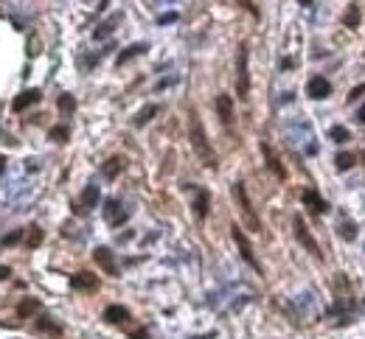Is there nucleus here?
Wrapping results in <instances>:
<instances>
[{"instance_id":"f257e3e1","label":"nucleus","mask_w":365,"mask_h":339,"mask_svg":"<svg viewBox=\"0 0 365 339\" xmlns=\"http://www.w3.org/2000/svg\"><path fill=\"white\" fill-rule=\"evenodd\" d=\"M191 146H194V152L200 154V160L205 162L208 168H216V154H214V148H211V143H208L205 129H202V120L197 118V115H191Z\"/></svg>"},{"instance_id":"f03ea898","label":"nucleus","mask_w":365,"mask_h":339,"mask_svg":"<svg viewBox=\"0 0 365 339\" xmlns=\"http://www.w3.org/2000/svg\"><path fill=\"white\" fill-rule=\"evenodd\" d=\"M233 196H236V202H239V210H242V216H244V224L258 233V230H261V222H258L256 210H253V205H250V196H247V191H244V182H233Z\"/></svg>"},{"instance_id":"7ed1b4c3","label":"nucleus","mask_w":365,"mask_h":339,"mask_svg":"<svg viewBox=\"0 0 365 339\" xmlns=\"http://www.w3.org/2000/svg\"><path fill=\"white\" fill-rule=\"evenodd\" d=\"M247 59H250V54H247V45H242L239 48V56H236V87H239V96L242 98H247L250 96V70H247Z\"/></svg>"},{"instance_id":"20e7f679","label":"nucleus","mask_w":365,"mask_h":339,"mask_svg":"<svg viewBox=\"0 0 365 339\" xmlns=\"http://www.w3.org/2000/svg\"><path fill=\"white\" fill-rule=\"evenodd\" d=\"M230 236H233V241H236V247H239V252H242L244 264H250V266L256 269V272H261V266H258V261H256V255H253L250 241H247V236L242 233V227L233 224V227H230Z\"/></svg>"},{"instance_id":"39448f33","label":"nucleus","mask_w":365,"mask_h":339,"mask_svg":"<svg viewBox=\"0 0 365 339\" xmlns=\"http://www.w3.org/2000/svg\"><path fill=\"white\" fill-rule=\"evenodd\" d=\"M292 227H295V238L301 241V247L306 250V252H312L315 258H320V255H323V252H320V247H317V241L312 238V233L306 230V224H303L301 216H295V219H292Z\"/></svg>"},{"instance_id":"423d86ee","label":"nucleus","mask_w":365,"mask_h":339,"mask_svg":"<svg viewBox=\"0 0 365 339\" xmlns=\"http://www.w3.org/2000/svg\"><path fill=\"white\" fill-rule=\"evenodd\" d=\"M331 92V82L326 76H312L306 82V96L309 98H315V101H323L326 96Z\"/></svg>"},{"instance_id":"0eeeda50","label":"nucleus","mask_w":365,"mask_h":339,"mask_svg":"<svg viewBox=\"0 0 365 339\" xmlns=\"http://www.w3.org/2000/svg\"><path fill=\"white\" fill-rule=\"evenodd\" d=\"M93 258H96V264H99L107 275H118V264H115V255L110 252L107 247H96L93 250Z\"/></svg>"},{"instance_id":"6e6552de","label":"nucleus","mask_w":365,"mask_h":339,"mask_svg":"<svg viewBox=\"0 0 365 339\" xmlns=\"http://www.w3.org/2000/svg\"><path fill=\"white\" fill-rule=\"evenodd\" d=\"M104 219H107L113 227H118V224H124V222H127V210L121 208V202L107 199V202H104Z\"/></svg>"},{"instance_id":"1a4fd4ad","label":"nucleus","mask_w":365,"mask_h":339,"mask_svg":"<svg viewBox=\"0 0 365 339\" xmlns=\"http://www.w3.org/2000/svg\"><path fill=\"white\" fill-rule=\"evenodd\" d=\"M216 112H219V120H222L225 126L233 124V98H230L228 92H219L216 96Z\"/></svg>"},{"instance_id":"9d476101","label":"nucleus","mask_w":365,"mask_h":339,"mask_svg":"<svg viewBox=\"0 0 365 339\" xmlns=\"http://www.w3.org/2000/svg\"><path fill=\"white\" fill-rule=\"evenodd\" d=\"M40 98H43V92L37 90V87H31V90H23L20 96L12 101V110H15V112H23V110H29L31 104H37Z\"/></svg>"},{"instance_id":"9b49d317","label":"nucleus","mask_w":365,"mask_h":339,"mask_svg":"<svg viewBox=\"0 0 365 339\" xmlns=\"http://www.w3.org/2000/svg\"><path fill=\"white\" fill-rule=\"evenodd\" d=\"M71 286L79 292H96L99 289V278L90 275V272H76V275L71 278Z\"/></svg>"},{"instance_id":"f8f14e48","label":"nucleus","mask_w":365,"mask_h":339,"mask_svg":"<svg viewBox=\"0 0 365 339\" xmlns=\"http://www.w3.org/2000/svg\"><path fill=\"white\" fill-rule=\"evenodd\" d=\"M301 199H303V205H306V208H312V213H326V210H329L326 199H323L320 194L315 191V188H306Z\"/></svg>"},{"instance_id":"ddd939ff","label":"nucleus","mask_w":365,"mask_h":339,"mask_svg":"<svg viewBox=\"0 0 365 339\" xmlns=\"http://www.w3.org/2000/svg\"><path fill=\"white\" fill-rule=\"evenodd\" d=\"M208 208H211V194H208L205 188H197V199H194V213H197V219H205Z\"/></svg>"},{"instance_id":"4468645a","label":"nucleus","mask_w":365,"mask_h":339,"mask_svg":"<svg viewBox=\"0 0 365 339\" xmlns=\"http://www.w3.org/2000/svg\"><path fill=\"white\" fill-rule=\"evenodd\" d=\"M104 320L113 322V325H121V322L129 320V311L124 308V306H107V308H104Z\"/></svg>"},{"instance_id":"2eb2a0df","label":"nucleus","mask_w":365,"mask_h":339,"mask_svg":"<svg viewBox=\"0 0 365 339\" xmlns=\"http://www.w3.org/2000/svg\"><path fill=\"white\" fill-rule=\"evenodd\" d=\"M96 202H99V185H87L85 191H82V208H79V213H87L90 208H96Z\"/></svg>"},{"instance_id":"dca6fc26","label":"nucleus","mask_w":365,"mask_h":339,"mask_svg":"<svg viewBox=\"0 0 365 339\" xmlns=\"http://www.w3.org/2000/svg\"><path fill=\"white\" fill-rule=\"evenodd\" d=\"M121 168H124V160H121V157H110V160L104 162V177L115 180L118 174H121Z\"/></svg>"},{"instance_id":"f3484780","label":"nucleus","mask_w":365,"mask_h":339,"mask_svg":"<svg viewBox=\"0 0 365 339\" xmlns=\"http://www.w3.org/2000/svg\"><path fill=\"white\" fill-rule=\"evenodd\" d=\"M155 115H158V104H146L141 112L135 115V120H132V124H135V126H143V124H149Z\"/></svg>"},{"instance_id":"a211bd4d","label":"nucleus","mask_w":365,"mask_h":339,"mask_svg":"<svg viewBox=\"0 0 365 339\" xmlns=\"http://www.w3.org/2000/svg\"><path fill=\"white\" fill-rule=\"evenodd\" d=\"M261 152H264V154H267V162H270V168L275 171L278 177H284V168H281L278 157H275V154H272V152H270V146H267V143H261Z\"/></svg>"},{"instance_id":"6ab92c4d","label":"nucleus","mask_w":365,"mask_h":339,"mask_svg":"<svg viewBox=\"0 0 365 339\" xmlns=\"http://www.w3.org/2000/svg\"><path fill=\"white\" fill-rule=\"evenodd\" d=\"M143 50H146V45H143V42H138V45H129V48L124 50L121 56H118V64L129 62V59H132V56H138V54H143Z\"/></svg>"},{"instance_id":"aec40b11","label":"nucleus","mask_w":365,"mask_h":339,"mask_svg":"<svg viewBox=\"0 0 365 339\" xmlns=\"http://www.w3.org/2000/svg\"><path fill=\"white\" fill-rule=\"evenodd\" d=\"M343 22H345V28H357V26H359V8H357V6H351L348 12H345Z\"/></svg>"},{"instance_id":"412c9836","label":"nucleus","mask_w":365,"mask_h":339,"mask_svg":"<svg viewBox=\"0 0 365 339\" xmlns=\"http://www.w3.org/2000/svg\"><path fill=\"white\" fill-rule=\"evenodd\" d=\"M59 110H62L65 115H71L73 110H76V98H73V96H68V92H65V96H59Z\"/></svg>"},{"instance_id":"4be33fe9","label":"nucleus","mask_w":365,"mask_h":339,"mask_svg":"<svg viewBox=\"0 0 365 339\" xmlns=\"http://www.w3.org/2000/svg\"><path fill=\"white\" fill-rule=\"evenodd\" d=\"M68 138H71V129H68V126H54V129H51V140L68 143Z\"/></svg>"},{"instance_id":"5701e85b","label":"nucleus","mask_w":365,"mask_h":339,"mask_svg":"<svg viewBox=\"0 0 365 339\" xmlns=\"http://www.w3.org/2000/svg\"><path fill=\"white\" fill-rule=\"evenodd\" d=\"M37 308H40V300H31V297H26L17 311H20V317H29L31 311H37Z\"/></svg>"},{"instance_id":"b1692460","label":"nucleus","mask_w":365,"mask_h":339,"mask_svg":"<svg viewBox=\"0 0 365 339\" xmlns=\"http://www.w3.org/2000/svg\"><path fill=\"white\" fill-rule=\"evenodd\" d=\"M351 166H354V154H348V152H340V154H337V168H340V171H348Z\"/></svg>"},{"instance_id":"393cba45","label":"nucleus","mask_w":365,"mask_h":339,"mask_svg":"<svg viewBox=\"0 0 365 339\" xmlns=\"http://www.w3.org/2000/svg\"><path fill=\"white\" fill-rule=\"evenodd\" d=\"M329 138H331V140H337V143H345V140H348V129H345V126H331L329 129Z\"/></svg>"},{"instance_id":"a878e982","label":"nucleus","mask_w":365,"mask_h":339,"mask_svg":"<svg viewBox=\"0 0 365 339\" xmlns=\"http://www.w3.org/2000/svg\"><path fill=\"white\" fill-rule=\"evenodd\" d=\"M37 328H40V331H48V334H59V325L51 322L48 317H40V320H37Z\"/></svg>"},{"instance_id":"bb28decb","label":"nucleus","mask_w":365,"mask_h":339,"mask_svg":"<svg viewBox=\"0 0 365 339\" xmlns=\"http://www.w3.org/2000/svg\"><path fill=\"white\" fill-rule=\"evenodd\" d=\"M43 244V230L40 227H31V233H29V247H40Z\"/></svg>"},{"instance_id":"cd10ccee","label":"nucleus","mask_w":365,"mask_h":339,"mask_svg":"<svg viewBox=\"0 0 365 339\" xmlns=\"http://www.w3.org/2000/svg\"><path fill=\"white\" fill-rule=\"evenodd\" d=\"M20 238H23V233H20V230H15V233H9L6 238H3V244H6V247H9V244H17V241H20Z\"/></svg>"},{"instance_id":"c85d7f7f","label":"nucleus","mask_w":365,"mask_h":339,"mask_svg":"<svg viewBox=\"0 0 365 339\" xmlns=\"http://www.w3.org/2000/svg\"><path fill=\"white\" fill-rule=\"evenodd\" d=\"M359 92H365V84H359V87H354V90L348 92V101L354 104V98H359Z\"/></svg>"},{"instance_id":"c756f323","label":"nucleus","mask_w":365,"mask_h":339,"mask_svg":"<svg viewBox=\"0 0 365 339\" xmlns=\"http://www.w3.org/2000/svg\"><path fill=\"white\" fill-rule=\"evenodd\" d=\"M343 236H345V238H354V236H357V227L345 224V227H343Z\"/></svg>"},{"instance_id":"7c9ffc66","label":"nucleus","mask_w":365,"mask_h":339,"mask_svg":"<svg viewBox=\"0 0 365 339\" xmlns=\"http://www.w3.org/2000/svg\"><path fill=\"white\" fill-rule=\"evenodd\" d=\"M174 20H177V14H174V12H172V14H163V17H160V22H163V26H166V22H174Z\"/></svg>"},{"instance_id":"2f4dec72","label":"nucleus","mask_w":365,"mask_h":339,"mask_svg":"<svg viewBox=\"0 0 365 339\" xmlns=\"http://www.w3.org/2000/svg\"><path fill=\"white\" fill-rule=\"evenodd\" d=\"M9 275H12V269H9V266H0V280H6Z\"/></svg>"},{"instance_id":"473e14b6","label":"nucleus","mask_w":365,"mask_h":339,"mask_svg":"<svg viewBox=\"0 0 365 339\" xmlns=\"http://www.w3.org/2000/svg\"><path fill=\"white\" fill-rule=\"evenodd\" d=\"M3 171H6V157L0 154V177H3Z\"/></svg>"},{"instance_id":"72a5a7b5","label":"nucleus","mask_w":365,"mask_h":339,"mask_svg":"<svg viewBox=\"0 0 365 339\" xmlns=\"http://www.w3.org/2000/svg\"><path fill=\"white\" fill-rule=\"evenodd\" d=\"M359 120H362V126H365V106H359Z\"/></svg>"},{"instance_id":"f704fd0d","label":"nucleus","mask_w":365,"mask_h":339,"mask_svg":"<svg viewBox=\"0 0 365 339\" xmlns=\"http://www.w3.org/2000/svg\"><path fill=\"white\" fill-rule=\"evenodd\" d=\"M301 6H312V0H301Z\"/></svg>"},{"instance_id":"c9c22d12","label":"nucleus","mask_w":365,"mask_h":339,"mask_svg":"<svg viewBox=\"0 0 365 339\" xmlns=\"http://www.w3.org/2000/svg\"><path fill=\"white\" fill-rule=\"evenodd\" d=\"M362 157H365V152H362Z\"/></svg>"}]
</instances>
